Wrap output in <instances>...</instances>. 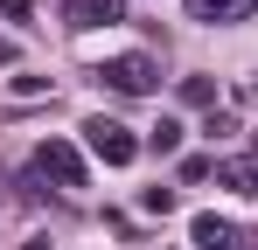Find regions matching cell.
I'll list each match as a JSON object with an SVG mask.
<instances>
[{
    "label": "cell",
    "instance_id": "12",
    "mask_svg": "<svg viewBox=\"0 0 258 250\" xmlns=\"http://www.w3.org/2000/svg\"><path fill=\"white\" fill-rule=\"evenodd\" d=\"M0 14H7V21H28L35 7H28V0H0Z\"/></svg>",
    "mask_w": 258,
    "mask_h": 250
},
{
    "label": "cell",
    "instance_id": "5",
    "mask_svg": "<svg viewBox=\"0 0 258 250\" xmlns=\"http://www.w3.org/2000/svg\"><path fill=\"white\" fill-rule=\"evenodd\" d=\"M188 236H196V250H237V222H223V215H196Z\"/></svg>",
    "mask_w": 258,
    "mask_h": 250
},
{
    "label": "cell",
    "instance_id": "10",
    "mask_svg": "<svg viewBox=\"0 0 258 250\" xmlns=\"http://www.w3.org/2000/svg\"><path fill=\"white\" fill-rule=\"evenodd\" d=\"M216 174V160H203V153H196V160H181V181H210Z\"/></svg>",
    "mask_w": 258,
    "mask_h": 250
},
{
    "label": "cell",
    "instance_id": "11",
    "mask_svg": "<svg viewBox=\"0 0 258 250\" xmlns=\"http://www.w3.org/2000/svg\"><path fill=\"white\" fill-rule=\"evenodd\" d=\"M140 202L154 208V215H168V208H174V188H147V195H140Z\"/></svg>",
    "mask_w": 258,
    "mask_h": 250
},
{
    "label": "cell",
    "instance_id": "4",
    "mask_svg": "<svg viewBox=\"0 0 258 250\" xmlns=\"http://www.w3.org/2000/svg\"><path fill=\"white\" fill-rule=\"evenodd\" d=\"M63 14H70V28H112V21H126V0H63Z\"/></svg>",
    "mask_w": 258,
    "mask_h": 250
},
{
    "label": "cell",
    "instance_id": "7",
    "mask_svg": "<svg viewBox=\"0 0 258 250\" xmlns=\"http://www.w3.org/2000/svg\"><path fill=\"white\" fill-rule=\"evenodd\" d=\"M188 14H196V21H244L251 0H188Z\"/></svg>",
    "mask_w": 258,
    "mask_h": 250
},
{
    "label": "cell",
    "instance_id": "13",
    "mask_svg": "<svg viewBox=\"0 0 258 250\" xmlns=\"http://www.w3.org/2000/svg\"><path fill=\"white\" fill-rule=\"evenodd\" d=\"M7 63H21V42L14 35H0V70H7Z\"/></svg>",
    "mask_w": 258,
    "mask_h": 250
},
{
    "label": "cell",
    "instance_id": "9",
    "mask_svg": "<svg viewBox=\"0 0 258 250\" xmlns=\"http://www.w3.org/2000/svg\"><path fill=\"white\" fill-rule=\"evenodd\" d=\"M181 104H216V83L210 77H181Z\"/></svg>",
    "mask_w": 258,
    "mask_h": 250
},
{
    "label": "cell",
    "instance_id": "3",
    "mask_svg": "<svg viewBox=\"0 0 258 250\" xmlns=\"http://www.w3.org/2000/svg\"><path fill=\"white\" fill-rule=\"evenodd\" d=\"M154 77H161V70H154L147 56H112V63L98 70V83H112V90H126V97H147Z\"/></svg>",
    "mask_w": 258,
    "mask_h": 250
},
{
    "label": "cell",
    "instance_id": "6",
    "mask_svg": "<svg viewBox=\"0 0 258 250\" xmlns=\"http://www.w3.org/2000/svg\"><path fill=\"white\" fill-rule=\"evenodd\" d=\"M216 181H223L230 195H258V153H244V160H223V167H216Z\"/></svg>",
    "mask_w": 258,
    "mask_h": 250
},
{
    "label": "cell",
    "instance_id": "2",
    "mask_svg": "<svg viewBox=\"0 0 258 250\" xmlns=\"http://www.w3.org/2000/svg\"><path fill=\"white\" fill-rule=\"evenodd\" d=\"M84 146H91L105 167H133V160H140V139H133L119 118H91V125H84Z\"/></svg>",
    "mask_w": 258,
    "mask_h": 250
},
{
    "label": "cell",
    "instance_id": "14",
    "mask_svg": "<svg viewBox=\"0 0 258 250\" xmlns=\"http://www.w3.org/2000/svg\"><path fill=\"white\" fill-rule=\"evenodd\" d=\"M28 250H49V236H35V243H28Z\"/></svg>",
    "mask_w": 258,
    "mask_h": 250
},
{
    "label": "cell",
    "instance_id": "1",
    "mask_svg": "<svg viewBox=\"0 0 258 250\" xmlns=\"http://www.w3.org/2000/svg\"><path fill=\"white\" fill-rule=\"evenodd\" d=\"M35 174H49V181H56V188H70V195L91 181V174H84V153H77L70 139H42V146H35Z\"/></svg>",
    "mask_w": 258,
    "mask_h": 250
},
{
    "label": "cell",
    "instance_id": "8",
    "mask_svg": "<svg viewBox=\"0 0 258 250\" xmlns=\"http://www.w3.org/2000/svg\"><path fill=\"white\" fill-rule=\"evenodd\" d=\"M147 146H154V153H174V146H181V118H161L147 132Z\"/></svg>",
    "mask_w": 258,
    "mask_h": 250
}]
</instances>
